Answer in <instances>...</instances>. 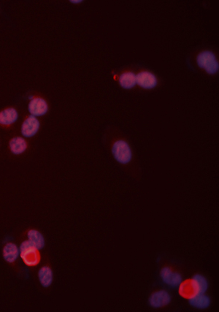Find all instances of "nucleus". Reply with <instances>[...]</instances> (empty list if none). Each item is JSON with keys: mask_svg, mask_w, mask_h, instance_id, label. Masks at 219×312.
I'll return each mask as SVG.
<instances>
[{"mask_svg": "<svg viewBox=\"0 0 219 312\" xmlns=\"http://www.w3.org/2000/svg\"><path fill=\"white\" fill-rule=\"evenodd\" d=\"M188 303L194 309H206L211 304V300L204 294H195L188 297Z\"/></svg>", "mask_w": 219, "mask_h": 312, "instance_id": "10", "label": "nucleus"}, {"mask_svg": "<svg viewBox=\"0 0 219 312\" xmlns=\"http://www.w3.org/2000/svg\"><path fill=\"white\" fill-rule=\"evenodd\" d=\"M38 279L42 287L48 288L51 285L53 281V274L51 268L43 266L39 270Z\"/></svg>", "mask_w": 219, "mask_h": 312, "instance_id": "13", "label": "nucleus"}, {"mask_svg": "<svg viewBox=\"0 0 219 312\" xmlns=\"http://www.w3.org/2000/svg\"><path fill=\"white\" fill-rule=\"evenodd\" d=\"M114 159L121 165H128L133 157V151L127 141L124 139L116 140L111 148Z\"/></svg>", "mask_w": 219, "mask_h": 312, "instance_id": "1", "label": "nucleus"}, {"mask_svg": "<svg viewBox=\"0 0 219 312\" xmlns=\"http://www.w3.org/2000/svg\"><path fill=\"white\" fill-rule=\"evenodd\" d=\"M20 257L27 266L34 267L40 262V255L38 249L29 240L24 241L19 246Z\"/></svg>", "mask_w": 219, "mask_h": 312, "instance_id": "2", "label": "nucleus"}, {"mask_svg": "<svg viewBox=\"0 0 219 312\" xmlns=\"http://www.w3.org/2000/svg\"><path fill=\"white\" fill-rule=\"evenodd\" d=\"M40 128V121L34 116L26 119L21 126V134L26 138H31L37 134Z\"/></svg>", "mask_w": 219, "mask_h": 312, "instance_id": "8", "label": "nucleus"}, {"mask_svg": "<svg viewBox=\"0 0 219 312\" xmlns=\"http://www.w3.org/2000/svg\"><path fill=\"white\" fill-rule=\"evenodd\" d=\"M82 2V0H71L70 1V2H72V3L74 4L81 3V2Z\"/></svg>", "mask_w": 219, "mask_h": 312, "instance_id": "17", "label": "nucleus"}, {"mask_svg": "<svg viewBox=\"0 0 219 312\" xmlns=\"http://www.w3.org/2000/svg\"><path fill=\"white\" fill-rule=\"evenodd\" d=\"M171 295L166 290H159L151 295L149 299V305L153 309L165 307L170 303Z\"/></svg>", "mask_w": 219, "mask_h": 312, "instance_id": "5", "label": "nucleus"}, {"mask_svg": "<svg viewBox=\"0 0 219 312\" xmlns=\"http://www.w3.org/2000/svg\"><path fill=\"white\" fill-rule=\"evenodd\" d=\"M4 260L8 263L16 262L20 256L19 248L14 243H8L2 250Z\"/></svg>", "mask_w": 219, "mask_h": 312, "instance_id": "11", "label": "nucleus"}, {"mask_svg": "<svg viewBox=\"0 0 219 312\" xmlns=\"http://www.w3.org/2000/svg\"><path fill=\"white\" fill-rule=\"evenodd\" d=\"M28 240L35 246L36 249L39 251L42 250L45 247L46 242H45L44 236L40 232L36 230H29L27 233Z\"/></svg>", "mask_w": 219, "mask_h": 312, "instance_id": "14", "label": "nucleus"}, {"mask_svg": "<svg viewBox=\"0 0 219 312\" xmlns=\"http://www.w3.org/2000/svg\"><path fill=\"white\" fill-rule=\"evenodd\" d=\"M120 86L124 89H132L134 88L136 84V75L133 72H126L121 74L118 78Z\"/></svg>", "mask_w": 219, "mask_h": 312, "instance_id": "15", "label": "nucleus"}, {"mask_svg": "<svg viewBox=\"0 0 219 312\" xmlns=\"http://www.w3.org/2000/svg\"><path fill=\"white\" fill-rule=\"evenodd\" d=\"M189 282L192 290V295L204 294L209 287L207 278L202 274H195L190 280Z\"/></svg>", "mask_w": 219, "mask_h": 312, "instance_id": "9", "label": "nucleus"}, {"mask_svg": "<svg viewBox=\"0 0 219 312\" xmlns=\"http://www.w3.org/2000/svg\"><path fill=\"white\" fill-rule=\"evenodd\" d=\"M28 110L29 112L34 117H42L47 114L49 106L44 99L36 97L29 103Z\"/></svg>", "mask_w": 219, "mask_h": 312, "instance_id": "7", "label": "nucleus"}, {"mask_svg": "<svg viewBox=\"0 0 219 312\" xmlns=\"http://www.w3.org/2000/svg\"><path fill=\"white\" fill-rule=\"evenodd\" d=\"M18 118V112L15 108H7L0 112V124L9 126L14 124Z\"/></svg>", "mask_w": 219, "mask_h": 312, "instance_id": "12", "label": "nucleus"}, {"mask_svg": "<svg viewBox=\"0 0 219 312\" xmlns=\"http://www.w3.org/2000/svg\"><path fill=\"white\" fill-rule=\"evenodd\" d=\"M9 146L13 154L19 155L25 152L27 148V143L23 138L17 137L10 141Z\"/></svg>", "mask_w": 219, "mask_h": 312, "instance_id": "16", "label": "nucleus"}, {"mask_svg": "<svg viewBox=\"0 0 219 312\" xmlns=\"http://www.w3.org/2000/svg\"><path fill=\"white\" fill-rule=\"evenodd\" d=\"M136 84L144 89H153L158 85L156 75L149 71H143L136 75Z\"/></svg>", "mask_w": 219, "mask_h": 312, "instance_id": "6", "label": "nucleus"}, {"mask_svg": "<svg viewBox=\"0 0 219 312\" xmlns=\"http://www.w3.org/2000/svg\"><path fill=\"white\" fill-rule=\"evenodd\" d=\"M197 65L202 68L209 75H215L219 72V65L216 55L210 51H204L197 57Z\"/></svg>", "mask_w": 219, "mask_h": 312, "instance_id": "3", "label": "nucleus"}, {"mask_svg": "<svg viewBox=\"0 0 219 312\" xmlns=\"http://www.w3.org/2000/svg\"><path fill=\"white\" fill-rule=\"evenodd\" d=\"M162 281L172 288L179 287L183 282L182 276L179 273L173 272L170 268L165 267L160 271Z\"/></svg>", "mask_w": 219, "mask_h": 312, "instance_id": "4", "label": "nucleus"}]
</instances>
